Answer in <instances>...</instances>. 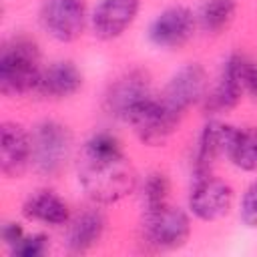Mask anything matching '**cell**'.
<instances>
[{
	"instance_id": "cell-15",
	"label": "cell",
	"mask_w": 257,
	"mask_h": 257,
	"mask_svg": "<svg viewBox=\"0 0 257 257\" xmlns=\"http://www.w3.org/2000/svg\"><path fill=\"white\" fill-rule=\"evenodd\" d=\"M243 96H245V92H243V86H241V80L237 74L235 56L231 54L223 62V68H221L217 82L213 84V88L207 90V94L201 102L209 114H221V112L235 108Z\"/></svg>"
},
{
	"instance_id": "cell-3",
	"label": "cell",
	"mask_w": 257,
	"mask_h": 257,
	"mask_svg": "<svg viewBox=\"0 0 257 257\" xmlns=\"http://www.w3.org/2000/svg\"><path fill=\"white\" fill-rule=\"evenodd\" d=\"M32 157L30 167L42 177H54L62 171L72 153V133L54 118H44L30 133Z\"/></svg>"
},
{
	"instance_id": "cell-11",
	"label": "cell",
	"mask_w": 257,
	"mask_h": 257,
	"mask_svg": "<svg viewBox=\"0 0 257 257\" xmlns=\"http://www.w3.org/2000/svg\"><path fill=\"white\" fill-rule=\"evenodd\" d=\"M141 0H98L88 14V26L98 40L122 36L137 20Z\"/></svg>"
},
{
	"instance_id": "cell-1",
	"label": "cell",
	"mask_w": 257,
	"mask_h": 257,
	"mask_svg": "<svg viewBox=\"0 0 257 257\" xmlns=\"http://www.w3.org/2000/svg\"><path fill=\"white\" fill-rule=\"evenodd\" d=\"M78 185L94 205H114L137 189V173L120 141L106 131L90 135L76 163Z\"/></svg>"
},
{
	"instance_id": "cell-8",
	"label": "cell",
	"mask_w": 257,
	"mask_h": 257,
	"mask_svg": "<svg viewBox=\"0 0 257 257\" xmlns=\"http://www.w3.org/2000/svg\"><path fill=\"white\" fill-rule=\"evenodd\" d=\"M197 28V14L181 4L167 6L149 24V40L157 48L175 50L187 44Z\"/></svg>"
},
{
	"instance_id": "cell-20",
	"label": "cell",
	"mask_w": 257,
	"mask_h": 257,
	"mask_svg": "<svg viewBox=\"0 0 257 257\" xmlns=\"http://www.w3.org/2000/svg\"><path fill=\"white\" fill-rule=\"evenodd\" d=\"M169 191H171V185H169V179L165 173H159V171L149 173L141 187L143 209H151V207L169 203Z\"/></svg>"
},
{
	"instance_id": "cell-9",
	"label": "cell",
	"mask_w": 257,
	"mask_h": 257,
	"mask_svg": "<svg viewBox=\"0 0 257 257\" xmlns=\"http://www.w3.org/2000/svg\"><path fill=\"white\" fill-rule=\"evenodd\" d=\"M209 90L207 70L199 62H187L177 68L169 82L163 88L161 98L179 114H185L187 108L201 102Z\"/></svg>"
},
{
	"instance_id": "cell-14",
	"label": "cell",
	"mask_w": 257,
	"mask_h": 257,
	"mask_svg": "<svg viewBox=\"0 0 257 257\" xmlns=\"http://www.w3.org/2000/svg\"><path fill=\"white\" fill-rule=\"evenodd\" d=\"M82 72L72 60H54L42 68L36 94L52 100L70 98L82 88Z\"/></svg>"
},
{
	"instance_id": "cell-10",
	"label": "cell",
	"mask_w": 257,
	"mask_h": 257,
	"mask_svg": "<svg viewBox=\"0 0 257 257\" xmlns=\"http://www.w3.org/2000/svg\"><path fill=\"white\" fill-rule=\"evenodd\" d=\"M149 96H153L149 74H145L143 70H128L110 82L104 92L102 104L110 116L126 122L128 114Z\"/></svg>"
},
{
	"instance_id": "cell-6",
	"label": "cell",
	"mask_w": 257,
	"mask_h": 257,
	"mask_svg": "<svg viewBox=\"0 0 257 257\" xmlns=\"http://www.w3.org/2000/svg\"><path fill=\"white\" fill-rule=\"evenodd\" d=\"M38 22L52 40L70 44L78 40L88 26L86 4L84 0H42Z\"/></svg>"
},
{
	"instance_id": "cell-16",
	"label": "cell",
	"mask_w": 257,
	"mask_h": 257,
	"mask_svg": "<svg viewBox=\"0 0 257 257\" xmlns=\"http://www.w3.org/2000/svg\"><path fill=\"white\" fill-rule=\"evenodd\" d=\"M22 215L28 221L50 225V227H62L70 221V209L68 203L50 189H38L32 191L24 203H22Z\"/></svg>"
},
{
	"instance_id": "cell-19",
	"label": "cell",
	"mask_w": 257,
	"mask_h": 257,
	"mask_svg": "<svg viewBox=\"0 0 257 257\" xmlns=\"http://www.w3.org/2000/svg\"><path fill=\"white\" fill-rule=\"evenodd\" d=\"M235 0H205L197 12V26L207 34H221L235 18Z\"/></svg>"
},
{
	"instance_id": "cell-13",
	"label": "cell",
	"mask_w": 257,
	"mask_h": 257,
	"mask_svg": "<svg viewBox=\"0 0 257 257\" xmlns=\"http://www.w3.org/2000/svg\"><path fill=\"white\" fill-rule=\"evenodd\" d=\"M237 133V126L223 122V120H209L199 133L197 147H195V157H193V175H209L211 167L219 157H227L229 145Z\"/></svg>"
},
{
	"instance_id": "cell-22",
	"label": "cell",
	"mask_w": 257,
	"mask_h": 257,
	"mask_svg": "<svg viewBox=\"0 0 257 257\" xmlns=\"http://www.w3.org/2000/svg\"><path fill=\"white\" fill-rule=\"evenodd\" d=\"M235 64H237V74L243 86V92L251 98H257V62L251 60L245 54L235 52Z\"/></svg>"
},
{
	"instance_id": "cell-2",
	"label": "cell",
	"mask_w": 257,
	"mask_h": 257,
	"mask_svg": "<svg viewBox=\"0 0 257 257\" xmlns=\"http://www.w3.org/2000/svg\"><path fill=\"white\" fill-rule=\"evenodd\" d=\"M40 50L28 36H14L0 48V92L20 96L36 92L40 82Z\"/></svg>"
},
{
	"instance_id": "cell-5",
	"label": "cell",
	"mask_w": 257,
	"mask_h": 257,
	"mask_svg": "<svg viewBox=\"0 0 257 257\" xmlns=\"http://www.w3.org/2000/svg\"><path fill=\"white\" fill-rule=\"evenodd\" d=\"M181 116L183 114L173 110L161 96L153 94L128 114L126 122L133 126V133L143 145L161 147L177 131Z\"/></svg>"
},
{
	"instance_id": "cell-7",
	"label": "cell",
	"mask_w": 257,
	"mask_h": 257,
	"mask_svg": "<svg viewBox=\"0 0 257 257\" xmlns=\"http://www.w3.org/2000/svg\"><path fill=\"white\" fill-rule=\"evenodd\" d=\"M233 197H235L233 187L227 181L213 177L211 173L201 175L193 179V185L187 197V209L199 221H205V223L219 221L231 211Z\"/></svg>"
},
{
	"instance_id": "cell-17",
	"label": "cell",
	"mask_w": 257,
	"mask_h": 257,
	"mask_svg": "<svg viewBox=\"0 0 257 257\" xmlns=\"http://www.w3.org/2000/svg\"><path fill=\"white\" fill-rule=\"evenodd\" d=\"M106 219L98 209H86L76 217H70L66 227V249L70 253H86L104 235Z\"/></svg>"
},
{
	"instance_id": "cell-21",
	"label": "cell",
	"mask_w": 257,
	"mask_h": 257,
	"mask_svg": "<svg viewBox=\"0 0 257 257\" xmlns=\"http://www.w3.org/2000/svg\"><path fill=\"white\" fill-rule=\"evenodd\" d=\"M48 237L44 233H30L24 237L10 249V255L14 257H42L48 251Z\"/></svg>"
},
{
	"instance_id": "cell-12",
	"label": "cell",
	"mask_w": 257,
	"mask_h": 257,
	"mask_svg": "<svg viewBox=\"0 0 257 257\" xmlns=\"http://www.w3.org/2000/svg\"><path fill=\"white\" fill-rule=\"evenodd\" d=\"M32 157L30 133L12 120L0 124V173L6 179H18L28 167Z\"/></svg>"
},
{
	"instance_id": "cell-24",
	"label": "cell",
	"mask_w": 257,
	"mask_h": 257,
	"mask_svg": "<svg viewBox=\"0 0 257 257\" xmlns=\"http://www.w3.org/2000/svg\"><path fill=\"white\" fill-rule=\"evenodd\" d=\"M22 237H24V229H22V225L16 223V221H6V223L2 225V229H0V239H2V243H4V247H6L8 251H10Z\"/></svg>"
},
{
	"instance_id": "cell-18",
	"label": "cell",
	"mask_w": 257,
	"mask_h": 257,
	"mask_svg": "<svg viewBox=\"0 0 257 257\" xmlns=\"http://www.w3.org/2000/svg\"><path fill=\"white\" fill-rule=\"evenodd\" d=\"M225 159L243 173H255L257 171V128L237 126V133L229 145Z\"/></svg>"
},
{
	"instance_id": "cell-4",
	"label": "cell",
	"mask_w": 257,
	"mask_h": 257,
	"mask_svg": "<svg viewBox=\"0 0 257 257\" xmlns=\"http://www.w3.org/2000/svg\"><path fill=\"white\" fill-rule=\"evenodd\" d=\"M191 213L171 205L163 203L159 207L143 209V221L141 231L147 245L159 251H173L187 243L191 235Z\"/></svg>"
},
{
	"instance_id": "cell-23",
	"label": "cell",
	"mask_w": 257,
	"mask_h": 257,
	"mask_svg": "<svg viewBox=\"0 0 257 257\" xmlns=\"http://www.w3.org/2000/svg\"><path fill=\"white\" fill-rule=\"evenodd\" d=\"M239 219L247 229H257V179L251 181L241 193Z\"/></svg>"
}]
</instances>
